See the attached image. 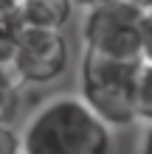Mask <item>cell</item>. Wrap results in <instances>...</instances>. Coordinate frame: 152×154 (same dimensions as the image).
<instances>
[{
	"label": "cell",
	"mask_w": 152,
	"mask_h": 154,
	"mask_svg": "<svg viewBox=\"0 0 152 154\" xmlns=\"http://www.w3.org/2000/svg\"><path fill=\"white\" fill-rule=\"evenodd\" d=\"M20 154H113V129L82 98L62 95L40 106L25 123Z\"/></svg>",
	"instance_id": "obj_1"
},
{
	"label": "cell",
	"mask_w": 152,
	"mask_h": 154,
	"mask_svg": "<svg viewBox=\"0 0 152 154\" xmlns=\"http://www.w3.org/2000/svg\"><path fill=\"white\" fill-rule=\"evenodd\" d=\"M141 62H113L93 53H82L79 67V90L82 101L102 123L130 126L135 115V81Z\"/></svg>",
	"instance_id": "obj_2"
},
{
	"label": "cell",
	"mask_w": 152,
	"mask_h": 154,
	"mask_svg": "<svg viewBox=\"0 0 152 154\" xmlns=\"http://www.w3.org/2000/svg\"><path fill=\"white\" fill-rule=\"evenodd\" d=\"M141 20L144 11L127 0H110L87 8L82 23L85 53L113 62H141Z\"/></svg>",
	"instance_id": "obj_3"
},
{
	"label": "cell",
	"mask_w": 152,
	"mask_h": 154,
	"mask_svg": "<svg viewBox=\"0 0 152 154\" xmlns=\"http://www.w3.org/2000/svg\"><path fill=\"white\" fill-rule=\"evenodd\" d=\"M68 39L62 31L23 28L14 39L8 70L23 84H51L68 70Z\"/></svg>",
	"instance_id": "obj_4"
},
{
	"label": "cell",
	"mask_w": 152,
	"mask_h": 154,
	"mask_svg": "<svg viewBox=\"0 0 152 154\" xmlns=\"http://www.w3.org/2000/svg\"><path fill=\"white\" fill-rule=\"evenodd\" d=\"M73 14L70 0H20L23 28H42V31H62Z\"/></svg>",
	"instance_id": "obj_5"
},
{
	"label": "cell",
	"mask_w": 152,
	"mask_h": 154,
	"mask_svg": "<svg viewBox=\"0 0 152 154\" xmlns=\"http://www.w3.org/2000/svg\"><path fill=\"white\" fill-rule=\"evenodd\" d=\"M23 31L20 0H0V67H8L14 39Z\"/></svg>",
	"instance_id": "obj_6"
},
{
	"label": "cell",
	"mask_w": 152,
	"mask_h": 154,
	"mask_svg": "<svg viewBox=\"0 0 152 154\" xmlns=\"http://www.w3.org/2000/svg\"><path fill=\"white\" fill-rule=\"evenodd\" d=\"M20 112V81L8 67H0V126H11Z\"/></svg>",
	"instance_id": "obj_7"
},
{
	"label": "cell",
	"mask_w": 152,
	"mask_h": 154,
	"mask_svg": "<svg viewBox=\"0 0 152 154\" xmlns=\"http://www.w3.org/2000/svg\"><path fill=\"white\" fill-rule=\"evenodd\" d=\"M135 115L152 123V65H141L135 81Z\"/></svg>",
	"instance_id": "obj_8"
},
{
	"label": "cell",
	"mask_w": 152,
	"mask_h": 154,
	"mask_svg": "<svg viewBox=\"0 0 152 154\" xmlns=\"http://www.w3.org/2000/svg\"><path fill=\"white\" fill-rule=\"evenodd\" d=\"M141 62L152 65V11H144L141 20Z\"/></svg>",
	"instance_id": "obj_9"
},
{
	"label": "cell",
	"mask_w": 152,
	"mask_h": 154,
	"mask_svg": "<svg viewBox=\"0 0 152 154\" xmlns=\"http://www.w3.org/2000/svg\"><path fill=\"white\" fill-rule=\"evenodd\" d=\"M0 154H20V134L11 126H0Z\"/></svg>",
	"instance_id": "obj_10"
},
{
	"label": "cell",
	"mask_w": 152,
	"mask_h": 154,
	"mask_svg": "<svg viewBox=\"0 0 152 154\" xmlns=\"http://www.w3.org/2000/svg\"><path fill=\"white\" fill-rule=\"evenodd\" d=\"M138 154H152V123H149V129L144 132V137H141V149Z\"/></svg>",
	"instance_id": "obj_11"
},
{
	"label": "cell",
	"mask_w": 152,
	"mask_h": 154,
	"mask_svg": "<svg viewBox=\"0 0 152 154\" xmlns=\"http://www.w3.org/2000/svg\"><path fill=\"white\" fill-rule=\"evenodd\" d=\"M70 3H73V8L79 6V8H96V6H102V3H110V0H70Z\"/></svg>",
	"instance_id": "obj_12"
},
{
	"label": "cell",
	"mask_w": 152,
	"mask_h": 154,
	"mask_svg": "<svg viewBox=\"0 0 152 154\" xmlns=\"http://www.w3.org/2000/svg\"><path fill=\"white\" fill-rule=\"evenodd\" d=\"M130 6H135L138 11H152V0H127Z\"/></svg>",
	"instance_id": "obj_13"
}]
</instances>
